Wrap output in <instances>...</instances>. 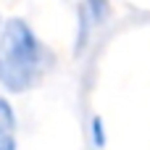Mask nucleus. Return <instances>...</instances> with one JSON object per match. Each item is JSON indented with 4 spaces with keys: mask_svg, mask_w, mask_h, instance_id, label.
Here are the masks:
<instances>
[{
    "mask_svg": "<svg viewBox=\"0 0 150 150\" xmlns=\"http://www.w3.org/2000/svg\"><path fill=\"white\" fill-rule=\"evenodd\" d=\"M55 66L53 47L24 16H5L0 24V90L26 95L37 90Z\"/></svg>",
    "mask_w": 150,
    "mask_h": 150,
    "instance_id": "f257e3e1",
    "label": "nucleus"
},
{
    "mask_svg": "<svg viewBox=\"0 0 150 150\" xmlns=\"http://www.w3.org/2000/svg\"><path fill=\"white\" fill-rule=\"evenodd\" d=\"M92 26H98L92 21V16L87 13V8L79 3L76 5V32H74V53L82 55L90 45V37H92Z\"/></svg>",
    "mask_w": 150,
    "mask_h": 150,
    "instance_id": "f03ea898",
    "label": "nucleus"
},
{
    "mask_svg": "<svg viewBox=\"0 0 150 150\" xmlns=\"http://www.w3.org/2000/svg\"><path fill=\"white\" fill-rule=\"evenodd\" d=\"M18 132V119H16V108L11 103V98L5 92H0V142L16 137Z\"/></svg>",
    "mask_w": 150,
    "mask_h": 150,
    "instance_id": "7ed1b4c3",
    "label": "nucleus"
},
{
    "mask_svg": "<svg viewBox=\"0 0 150 150\" xmlns=\"http://www.w3.org/2000/svg\"><path fill=\"white\" fill-rule=\"evenodd\" d=\"M82 5L87 8L95 24H105L111 16V0H82Z\"/></svg>",
    "mask_w": 150,
    "mask_h": 150,
    "instance_id": "20e7f679",
    "label": "nucleus"
},
{
    "mask_svg": "<svg viewBox=\"0 0 150 150\" xmlns=\"http://www.w3.org/2000/svg\"><path fill=\"white\" fill-rule=\"evenodd\" d=\"M90 140H92V145H95V148H105V142H108L105 124H103V119H100V116H92V121H90Z\"/></svg>",
    "mask_w": 150,
    "mask_h": 150,
    "instance_id": "39448f33",
    "label": "nucleus"
},
{
    "mask_svg": "<svg viewBox=\"0 0 150 150\" xmlns=\"http://www.w3.org/2000/svg\"><path fill=\"white\" fill-rule=\"evenodd\" d=\"M0 150H18V140H16V137L3 140V142H0Z\"/></svg>",
    "mask_w": 150,
    "mask_h": 150,
    "instance_id": "423d86ee",
    "label": "nucleus"
},
{
    "mask_svg": "<svg viewBox=\"0 0 150 150\" xmlns=\"http://www.w3.org/2000/svg\"><path fill=\"white\" fill-rule=\"evenodd\" d=\"M0 24H3V18H0Z\"/></svg>",
    "mask_w": 150,
    "mask_h": 150,
    "instance_id": "0eeeda50",
    "label": "nucleus"
}]
</instances>
